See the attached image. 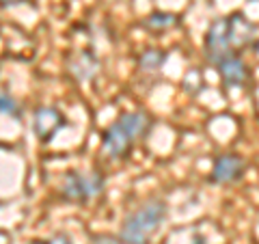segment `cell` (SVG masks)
Segmentation results:
<instances>
[{"label": "cell", "mask_w": 259, "mask_h": 244, "mask_svg": "<svg viewBox=\"0 0 259 244\" xmlns=\"http://www.w3.org/2000/svg\"><path fill=\"white\" fill-rule=\"evenodd\" d=\"M166 61V52L162 50H145L139 56V67L143 71H156L160 69V65Z\"/></svg>", "instance_id": "cell-11"}, {"label": "cell", "mask_w": 259, "mask_h": 244, "mask_svg": "<svg viewBox=\"0 0 259 244\" xmlns=\"http://www.w3.org/2000/svg\"><path fill=\"white\" fill-rule=\"evenodd\" d=\"M194 244H205V240L203 238H197V240H194Z\"/></svg>", "instance_id": "cell-17"}, {"label": "cell", "mask_w": 259, "mask_h": 244, "mask_svg": "<svg viewBox=\"0 0 259 244\" xmlns=\"http://www.w3.org/2000/svg\"><path fill=\"white\" fill-rule=\"evenodd\" d=\"M63 124H65L63 115L56 108H50V106L37 108L35 117H32V130H35V134L41 143H50L52 136L63 128Z\"/></svg>", "instance_id": "cell-7"}, {"label": "cell", "mask_w": 259, "mask_h": 244, "mask_svg": "<svg viewBox=\"0 0 259 244\" xmlns=\"http://www.w3.org/2000/svg\"><path fill=\"white\" fill-rule=\"evenodd\" d=\"M91 244H119V240L112 238V235H97L91 240Z\"/></svg>", "instance_id": "cell-13"}, {"label": "cell", "mask_w": 259, "mask_h": 244, "mask_svg": "<svg viewBox=\"0 0 259 244\" xmlns=\"http://www.w3.org/2000/svg\"><path fill=\"white\" fill-rule=\"evenodd\" d=\"M0 115L20 117V106L15 104L13 97L9 93H5V91H0Z\"/></svg>", "instance_id": "cell-12"}, {"label": "cell", "mask_w": 259, "mask_h": 244, "mask_svg": "<svg viewBox=\"0 0 259 244\" xmlns=\"http://www.w3.org/2000/svg\"><path fill=\"white\" fill-rule=\"evenodd\" d=\"M227 35H229L231 50H242V48L250 46V42H253L255 24L244 13H231L227 18Z\"/></svg>", "instance_id": "cell-6"}, {"label": "cell", "mask_w": 259, "mask_h": 244, "mask_svg": "<svg viewBox=\"0 0 259 244\" xmlns=\"http://www.w3.org/2000/svg\"><path fill=\"white\" fill-rule=\"evenodd\" d=\"M46 244H71V240H69L65 233H56L54 238H52V240H48Z\"/></svg>", "instance_id": "cell-14"}, {"label": "cell", "mask_w": 259, "mask_h": 244, "mask_svg": "<svg viewBox=\"0 0 259 244\" xmlns=\"http://www.w3.org/2000/svg\"><path fill=\"white\" fill-rule=\"evenodd\" d=\"M255 54L259 56V39H257V42H255Z\"/></svg>", "instance_id": "cell-16"}, {"label": "cell", "mask_w": 259, "mask_h": 244, "mask_svg": "<svg viewBox=\"0 0 259 244\" xmlns=\"http://www.w3.org/2000/svg\"><path fill=\"white\" fill-rule=\"evenodd\" d=\"M20 3H24V0H0V5H3V7H11V5H20Z\"/></svg>", "instance_id": "cell-15"}, {"label": "cell", "mask_w": 259, "mask_h": 244, "mask_svg": "<svg viewBox=\"0 0 259 244\" xmlns=\"http://www.w3.org/2000/svg\"><path fill=\"white\" fill-rule=\"evenodd\" d=\"M149 126V117L145 112H123L115 124L108 126L102 134V149L110 158H121L130 151L134 141Z\"/></svg>", "instance_id": "cell-2"}, {"label": "cell", "mask_w": 259, "mask_h": 244, "mask_svg": "<svg viewBox=\"0 0 259 244\" xmlns=\"http://www.w3.org/2000/svg\"><path fill=\"white\" fill-rule=\"evenodd\" d=\"M67 67L78 83H87V80H91L100 71V59L91 50H80L69 56Z\"/></svg>", "instance_id": "cell-9"}, {"label": "cell", "mask_w": 259, "mask_h": 244, "mask_svg": "<svg viewBox=\"0 0 259 244\" xmlns=\"http://www.w3.org/2000/svg\"><path fill=\"white\" fill-rule=\"evenodd\" d=\"M242 173H244V160L236 156V153H225V156H218L214 160L209 182L212 184H231V182H238Z\"/></svg>", "instance_id": "cell-5"}, {"label": "cell", "mask_w": 259, "mask_h": 244, "mask_svg": "<svg viewBox=\"0 0 259 244\" xmlns=\"http://www.w3.org/2000/svg\"><path fill=\"white\" fill-rule=\"evenodd\" d=\"M166 218V203L151 199L130 214L119 231L121 244H149L151 235L158 231L160 223Z\"/></svg>", "instance_id": "cell-1"}, {"label": "cell", "mask_w": 259, "mask_h": 244, "mask_svg": "<svg viewBox=\"0 0 259 244\" xmlns=\"http://www.w3.org/2000/svg\"><path fill=\"white\" fill-rule=\"evenodd\" d=\"M205 54L209 63H218L225 56L233 54L231 44H229V35H227V18H221L209 24L207 35H205Z\"/></svg>", "instance_id": "cell-4"}, {"label": "cell", "mask_w": 259, "mask_h": 244, "mask_svg": "<svg viewBox=\"0 0 259 244\" xmlns=\"http://www.w3.org/2000/svg\"><path fill=\"white\" fill-rule=\"evenodd\" d=\"M177 24V18L173 13H164V11H156V13H151L149 18H145L143 22V26L147 28V30H153V32H160V30H168V28H173Z\"/></svg>", "instance_id": "cell-10"}, {"label": "cell", "mask_w": 259, "mask_h": 244, "mask_svg": "<svg viewBox=\"0 0 259 244\" xmlns=\"http://www.w3.org/2000/svg\"><path fill=\"white\" fill-rule=\"evenodd\" d=\"M104 175L93 171V173H71L65 175V182H63V199H67L71 203H87L95 197H100L104 192Z\"/></svg>", "instance_id": "cell-3"}, {"label": "cell", "mask_w": 259, "mask_h": 244, "mask_svg": "<svg viewBox=\"0 0 259 244\" xmlns=\"http://www.w3.org/2000/svg\"><path fill=\"white\" fill-rule=\"evenodd\" d=\"M218 71H221V78L225 87L229 89H236V87H242L248 80V69H246V63L240 59L238 54H229L225 56L223 61L216 63Z\"/></svg>", "instance_id": "cell-8"}]
</instances>
